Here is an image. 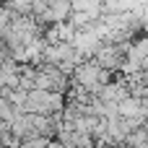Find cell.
Masks as SVG:
<instances>
[{
  "label": "cell",
  "mask_w": 148,
  "mask_h": 148,
  "mask_svg": "<svg viewBox=\"0 0 148 148\" xmlns=\"http://www.w3.org/2000/svg\"><path fill=\"white\" fill-rule=\"evenodd\" d=\"M49 140H52V138H44V135H39V138L21 140V146H18V148H49Z\"/></svg>",
  "instance_id": "cell-2"
},
{
  "label": "cell",
  "mask_w": 148,
  "mask_h": 148,
  "mask_svg": "<svg viewBox=\"0 0 148 148\" xmlns=\"http://www.w3.org/2000/svg\"><path fill=\"white\" fill-rule=\"evenodd\" d=\"M73 16V0H49V8H47V13L39 18L44 26H49V23H60V21H68Z\"/></svg>",
  "instance_id": "cell-1"
}]
</instances>
